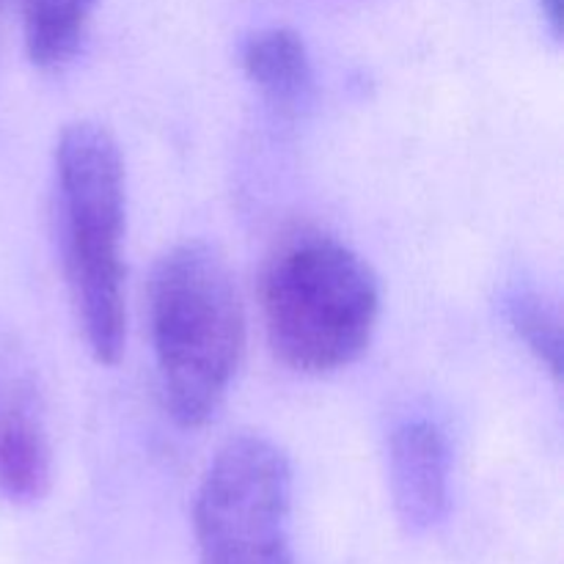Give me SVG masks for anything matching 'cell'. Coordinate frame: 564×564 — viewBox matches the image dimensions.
I'll return each mask as SVG.
<instances>
[{
  "mask_svg": "<svg viewBox=\"0 0 564 564\" xmlns=\"http://www.w3.org/2000/svg\"><path fill=\"white\" fill-rule=\"evenodd\" d=\"M242 69L248 80L281 110H292L312 88V58L290 28H264L242 47Z\"/></svg>",
  "mask_w": 564,
  "mask_h": 564,
  "instance_id": "obj_6",
  "label": "cell"
},
{
  "mask_svg": "<svg viewBox=\"0 0 564 564\" xmlns=\"http://www.w3.org/2000/svg\"><path fill=\"white\" fill-rule=\"evenodd\" d=\"M149 314L165 411L180 427H202L224 405L246 347L226 259L202 240L171 248L154 268Z\"/></svg>",
  "mask_w": 564,
  "mask_h": 564,
  "instance_id": "obj_1",
  "label": "cell"
},
{
  "mask_svg": "<svg viewBox=\"0 0 564 564\" xmlns=\"http://www.w3.org/2000/svg\"><path fill=\"white\" fill-rule=\"evenodd\" d=\"M50 444L31 400L20 397L0 427V488L11 501L33 505L50 490Z\"/></svg>",
  "mask_w": 564,
  "mask_h": 564,
  "instance_id": "obj_7",
  "label": "cell"
},
{
  "mask_svg": "<svg viewBox=\"0 0 564 564\" xmlns=\"http://www.w3.org/2000/svg\"><path fill=\"white\" fill-rule=\"evenodd\" d=\"M540 11H543L545 22L551 25L554 36L560 39L564 31V0H540Z\"/></svg>",
  "mask_w": 564,
  "mask_h": 564,
  "instance_id": "obj_10",
  "label": "cell"
},
{
  "mask_svg": "<svg viewBox=\"0 0 564 564\" xmlns=\"http://www.w3.org/2000/svg\"><path fill=\"white\" fill-rule=\"evenodd\" d=\"M452 455L444 430L430 419H405L389 438V485L405 532L427 534L449 512Z\"/></svg>",
  "mask_w": 564,
  "mask_h": 564,
  "instance_id": "obj_5",
  "label": "cell"
},
{
  "mask_svg": "<svg viewBox=\"0 0 564 564\" xmlns=\"http://www.w3.org/2000/svg\"><path fill=\"white\" fill-rule=\"evenodd\" d=\"M202 564H292V466L264 435L226 441L198 485Z\"/></svg>",
  "mask_w": 564,
  "mask_h": 564,
  "instance_id": "obj_4",
  "label": "cell"
},
{
  "mask_svg": "<svg viewBox=\"0 0 564 564\" xmlns=\"http://www.w3.org/2000/svg\"><path fill=\"white\" fill-rule=\"evenodd\" d=\"M270 347L295 372L328 375L367 352L380 317V284L345 242L301 231L275 248L262 275Z\"/></svg>",
  "mask_w": 564,
  "mask_h": 564,
  "instance_id": "obj_2",
  "label": "cell"
},
{
  "mask_svg": "<svg viewBox=\"0 0 564 564\" xmlns=\"http://www.w3.org/2000/svg\"><path fill=\"white\" fill-rule=\"evenodd\" d=\"M64 264L77 323L99 364L124 350V160L94 121L66 127L55 147Z\"/></svg>",
  "mask_w": 564,
  "mask_h": 564,
  "instance_id": "obj_3",
  "label": "cell"
},
{
  "mask_svg": "<svg viewBox=\"0 0 564 564\" xmlns=\"http://www.w3.org/2000/svg\"><path fill=\"white\" fill-rule=\"evenodd\" d=\"M99 0H22V36L39 69H61L80 50Z\"/></svg>",
  "mask_w": 564,
  "mask_h": 564,
  "instance_id": "obj_8",
  "label": "cell"
},
{
  "mask_svg": "<svg viewBox=\"0 0 564 564\" xmlns=\"http://www.w3.org/2000/svg\"><path fill=\"white\" fill-rule=\"evenodd\" d=\"M505 314L510 328L516 330L518 339L534 352L540 364L562 378V325L560 314L554 312L549 301L534 290H512L505 301Z\"/></svg>",
  "mask_w": 564,
  "mask_h": 564,
  "instance_id": "obj_9",
  "label": "cell"
}]
</instances>
